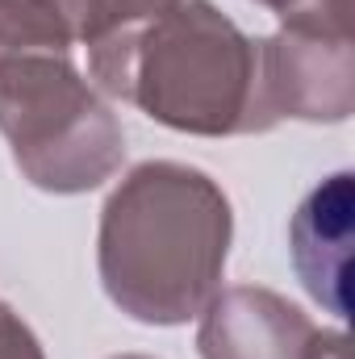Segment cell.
Wrapping results in <instances>:
<instances>
[{
    "label": "cell",
    "instance_id": "1",
    "mask_svg": "<svg viewBox=\"0 0 355 359\" xmlns=\"http://www.w3.org/2000/svg\"><path fill=\"white\" fill-rule=\"evenodd\" d=\"M230 238L234 213L217 180L172 159L138 163L100 209V284L134 322L184 326L213 301Z\"/></svg>",
    "mask_w": 355,
    "mask_h": 359
},
{
    "label": "cell",
    "instance_id": "2",
    "mask_svg": "<svg viewBox=\"0 0 355 359\" xmlns=\"http://www.w3.org/2000/svg\"><path fill=\"white\" fill-rule=\"evenodd\" d=\"M88 72L100 92L180 134L230 138L276 126L264 100L260 38H247L209 0H176L159 17L96 42Z\"/></svg>",
    "mask_w": 355,
    "mask_h": 359
},
{
    "label": "cell",
    "instance_id": "3",
    "mask_svg": "<svg viewBox=\"0 0 355 359\" xmlns=\"http://www.w3.org/2000/svg\"><path fill=\"white\" fill-rule=\"evenodd\" d=\"M0 134L42 192H92L126 159V134L67 50L0 59Z\"/></svg>",
    "mask_w": 355,
    "mask_h": 359
},
{
    "label": "cell",
    "instance_id": "4",
    "mask_svg": "<svg viewBox=\"0 0 355 359\" xmlns=\"http://www.w3.org/2000/svg\"><path fill=\"white\" fill-rule=\"evenodd\" d=\"M267 113L339 126L355 113V46L347 25L284 21L260 38Z\"/></svg>",
    "mask_w": 355,
    "mask_h": 359
},
{
    "label": "cell",
    "instance_id": "5",
    "mask_svg": "<svg viewBox=\"0 0 355 359\" xmlns=\"http://www.w3.org/2000/svg\"><path fill=\"white\" fill-rule=\"evenodd\" d=\"M318 326L272 288H226L201 309V359H309Z\"/></svg>",
    "mask_w": 355,
    "mask_h": 359
},
{
    "label": "cell",
    "instance_id": "6",
    "mask_svg": "<svg viewBox=\"0 0 355 359\" xmlns=\"http://www.w3.org/2000/svg\"><path fill=\"white\" fill-rule=\"evenodd\" d=\"M351 226H355V188L351 172L322 180L301 209L293 213L288 243H293V268L301 276L305 292L330 309L335 318L351 313Z\"/></svg>",
    "mask_w": 355,
    "mask_h": 359
},
{
    "label": "cell",
    "instance_id": "7",
    "mask_svg": "<svg viewBox=\"0 0 355 359\" xmlns=\"http://www.w3.org/2000/svg\"><path fill=\"white\" fill-rule=\"evenodd\" d=\"M59 21L67 25L72 42H84V46H96L121 29H134L151 17H159L163 8H172L176 0H46Z\"/></svg>",
    "mask_w": 355,
    "mask_h": 359
},
{
    "label": "cell",
    "instance_id": "8",
    "mask_svg": "<svg viewBox=\"0 0 355 359\" xmlns=\"http://www.w3.org/2000/svg\"><path fill=\"white\" fill-rule=\"evenodd\" d=\"M72 34L46 0H0V59L17 50H67Z\"/></svg>",
    "mask_w": 355,
    "mask_h": 359
},
{
    "label": "cell",
    "instance_id": "9",
    "mask_svg": "<svg viewBox=\"0 0 355 359\" xmlns=\"http://www.w3.org/2000/svg\"><path fill=\"white\" fill-rule=\"evenodd\" d=\"M272 8L280 21H330L347 25V0H255Z\"/></svg>",
    "mask_w": 355,
    "mask_h": 359
},
{
    "label": "cell",
    "instance_id": "10",
    "mask_svg": "<svg viewBox=\"0 0 355 359\" xmlns=\"http://www.w3.org/2000/svg\"><path fill=\"white\" fill-rule=\"evenodd\" d=\"M0 359H46L38 334L21 322V313H13L0 301Z\"/></svg>",
    "mask_w": 355,
    "mask_h": 359
},
{
    "label": "cell",
    "instance_id": "11",
    "mask_svg": "<svg viewBox=\"0 0 355 359\" xmlns=\"http://www.w3.org/2000/svg\"><path fill=\"white\" fill-rule=\"evenodd\" d=\"M309 359H347V334L343 330H318V343H314Z\"/></svg>",
    "mask_w": 355,
    "mask_h": 359
},
{
    "label": "cell",
    "instance_id": "12",
    "mask_svg": "<svg viewBox=\"0 0 355 359\" xmlns=\"http://www.w3.org/2000/svg\"><path fill=\"white\" fill-rule=\"evenodd\" d=\"M113 359H151V355H113Z\"/></svg>",
    "mask_w": 355,
    "mask_h": 359
}]
</instances>
